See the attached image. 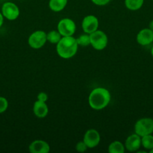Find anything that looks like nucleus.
<instances>
[{
	"label": "nucleus",
	"instance_id": "obj_1",
	"mask_svg": "<svg viewBox=\"0 0 153 153\" xmlns=\"http://www.w3.org/2000/svg\"><path fill=\"white\" fill-rule=\"evenodd\" d=\"M111 94L104 88H96L91 91L88 96V105L94 110H102L109 105Z\"/></svg>",
	"mask_w": 153,
	"mask_h": 153
},
{
	"label": "nucleus",
	"instance_id": "obj_2",
	"mask_svg": "<svg viewBox=\"0 0 153 153\" xmlns=\"http://www.w3.org/2000/svg\"><path fill=\"white\" fill-rule=\"evenodd\" d=\"M78 46L76 39L74 36L62 37L56 44V52L62 58L69 59L76 55Z\"/></svg>",
	"mask_w": 153,
	"mask_h": 153
},
{
	"label": "nucleus",
	"instance_id": "obj_3",
	"mask_svg": "<svg viewBox=\"0 0 153 153\" xmlns=\"http://www.w3.org/2000/svg\"><path fill=\"white\" fill-rule=\"evenodd\" d=\"M90 45L96 50H103L106 47L108 43L107 35L103 31H97L89 34Z\"/></svg>",
	"mask_w": 153,
	"mask_h": 153
},
{
	"label": "nucleus",
	"instance_id": "obj_4",
	"mask_svg": "<svg viewBox=\"0 0 153 153\" xmlns=\"http://www.w3.org/2000/svg\"><path fill=\"white\" fill-rule=\"evenodd\" d=\"M134 133L140 137L153 133V119L143 117L138 120L134 125Z\"/></svg>",
	"mask_w": 153,
	"mask_h": 153
},
{
	"label": "nucleus",
	"instance_id": "obj_5",
	"mask_svg": "<svg viewBox=\"0 0 153 153\" xmlns=\"http://www.w3.org/2000/svg\"><path fill=\"white\" fill-rule=\"evenodd\" d=\"M76 24L73 19L70 18H64L58 22L57 30L62 37L74 36L76 32Z\"/></svg>",
	"mask_w": 153,
	"mask_h": 153
},
{
	"label": "nucleus",
	"instance_id": "obj_6",
	"mask_svg": "<svg viewBox=\"0 0 153 153\" xmlns=\"http://www.w3.org/2000/svg\"><path fill=\"white\" fill-rule=\"evenodd\" d=\"M46 41V33L41 30H38L32 32L28 39L29 46L34 49H38L43 47Z\"/></svg>",
	"mask_w": 153,
	"mask_h": 153
},
{
	"label": "nucleus",
	"instance_id": "obj_7",
	"mask_svg": "<svg viewBox=\"0 0 153 153\" xmlns=\"http://www.w3.org/2000/svg\"><path fill=\"white\" fill-rule=\"evenodd\" d=\"M2 13L5 19L15 20L20 16V9L16 4L11 1L4 3L2 7Z\"/></svg>",
	"mask_w": 153,
	"mask_h": 153
},
{
	"label": "nucleus",
	"instance_id": "obj_8",
	"mask_svg": "<svg viewBox=\"0 0 153 153\" xmlns=\"http://www.w3.org/2000/svg\"><path fill=\"white\" fill-rule=\"evenodd\" d=\"M81 25H82V31H84V33L89 34L98 29V19L94 15L86 16L82 19Z\"/></svg>",
	"mask_w": 153,
	"mask_h": 153
},
{
	"label": "nucleus",
	"instance_id": "obj_9",
	"mask_svg": "<svg viewBox=\"0 0 153 153\" xmlns=\"http://www.w3.org/2000/svg\"><path fill=\"white\" fill-rule=\"evenodd\" d=\"M83 140L88 149H93L100 143V135L98 131L94 128H90L86 131Z\"/></svg>",
	"mask_w": 153,
	"mask_h": 153
},
{
	"label": "nucleus",
	"instance_id": "obj_10",
	"mask_svg": "<svg viewBox=\"0 0 153 153\" xmlns=\"http://www.w3.org/2000/svg\"><path fill=\"white\" fill-rule=\"evenodd\" d=\"M141 146V137L134 133L127 137L124 141V147L128 152H136Z\"/></svg>",
	"mask_w": 153,
	"mask_h": 153
},
{
	"label": "nucleus",
	"instance_id": "obj_11",
	"mask_svg": "<svg viewBox=\"0 0 153 153\" xmlns=\"http://www.w3.org/2000/svg\"><path fill=\"white\" fill-rule=\"evenodd\" d=\"M136 40L138 44L148 46L153 42V31L148 28H142L136 34Z\"/></svg>",
	"mask_w": 153,
	"mask_h": 153
},
{
	"label": "nucleus",
	"instance_id": "obj_12",
	"mask_svg": "<svg viewBox=\"0 0 153 153\" xmlns=\"http://www.w3.org/2000/svg\"><path fill=\"white\" fill-rule=\"evenodd\" d=\"M28 151L31 153H48L50 151V147L44 140H35L28 146Z\"/></svg>",
	"mask_w": 153,
	"mask_h": 153
},
{
	"label": "nucleus",
	"instance_id": "obj_13",
	"mask_svg": "<svg viewBox=\"0 0 153 153\" xmlns=\"http://www.w3.org/2000/svg\"><path fill=\"white\" fill-rule=\"evenodd\" d=\"M49 108L45 102L37 100L33 105V113L38 118H44L47 116Z\"/></svg>",
	"mask_w": 153,
	"mask_h": 153
},
{
	"label": "nucleus",
	"instance_id": "obj_14",
	"mask_svg": "<svg viewBox=\"0 0 153 153\" xmlns=\"http://www.w3.org/2000/svg\"><path fill=\"white\" fill-rule=\"evenodd\" d=\"M68 0H50L49 7L52 11L60 12L65 8Z\"/></svg>",
	"mask_w": 153,
	"mask_h": 153
},
{
	"label": "nucleus",
	"instance_id": "obj_15",
	"mask_svg": "<svg viewBox=\"0 0 153 153\" xmlns=\"http://www.w3.org/2000/svg\"><path fill=\"white\" fill-rule=\"evenodd\" d=\"M144 0H124V5L128 10L135 11L142 7Z\"/></svg>",
	"mask_w": 153,
	"mask_h": 153
},
{
	"label": "nucleus",
	"instance_id": "obj_16",
	"mask_svg": "<svg viewBox=\"0 0 153 153\" xmlns=\"http://www.w3.org/2000/svg\"><path fill=\"white\" fill-rule=\"evenodd\" d=\"M124 145L118 140L112 142L108 146V152L110 153H124Z\"/></svg>",
	"mask_w": 153,
	"mask_h": 153
},
{
	"label": "nucleus",
	"instance_id": "obj_17",
	"mask_svg": "<svg viewBox=\"0 0 153 153\" xmlns=\"http://www.w3.org/2000/svg\"><path fill=\"white\" fill-rule=\"evenodd\" d=\"M62 36L58 32V30H52V31L46 33V40L52 44H57L62 39Z\"/></svg>",
	"mask_w": 153,
	"mask_h": 153
},
{
	"label": "nucleus",
	"instance_id": "obj_18",
	"mask_svg": "<svg viewBox=\"0 0 153 153\" xmlns=\"http://www.w3.org/2000/svg\"><path fill=\"white\" fill-rule=\"evenodd\" d=\"M141 146L146 150L150 151L153 149V135L151 134L141 137Z\"/></svg>",
	"mask_w": 153,
	"mask_h": 153
},
{
	"label": "nucleus",
	"instance_id": "obj_19",
	"mask_svg": "<svg viewBox=\"0 0 153 153\" xmlns=\"http://www.w3.org/2000/svg\"><path fill=\"white\" fill-rule=\"evenodd\" d=\"M76 39L79 46L86 47V46H88V45H90V36L89 34H86V33L81 34Z\"/></svg>",
	"mask_w": 153,
	"mask_h": 153
},
{
	"label": "nucleus",
	"instance_id": "obj_20",
	"mask_svg": "<svg viewBox=\"0 0 153 153\" xmlns=\"http://www.w3.org/2000/svg\"><path fill=\"white\" fill-rule=\"evenodd\" d=\"M8 108V102L7 99L3 97H0V114L4 113Z\"/></svg>",
	"mask_w": 153,
	"mask_h": 153
},
{
	"label": "nucleus",
	"instance_id": "obj_21",
	"mask_svg": "<svg viewBox=\"0 0 153 153\" xmlns=\"http://www.w3.org/2000/svg\"><path fill=\"white\" fill-rule=\"evenodd\" d=\"M75 149L77 152H84L87 150V149H88L87 145L86 144L85 142L83 140H81V141H79L76 144V146H75Z\"/></svg>",
	"mask_w": 153,
	"mask_h": 153
},
{
	"label": "nucleus",
	"instance_id": "obj_22",
	"mask_svg": "<svg viewBox=\"0 0 153 153\" xmlns=\"http://www.w3.org/2000/svg\"><path fill=\"white\" fill-rule=\"evenodd\" d=\"M91 1L98 6H104L106 5L110 1V0H91Z\"/></svg>",
	"mask_w": 153,
	"mask_h": 153
},
{
	"label": "nucleus",
	"instance_id": "obj_23",
	"mask_svg": "<svg viewBox=\"0 0 153 153\" xmlns=\"http://www.w3.org/2000/svg\"><path fill=\"white\" fill-rule=\"evenodd\" d=\"M37 99H38V100H40V101L45 102H46V101H47V100H48V96L46 93L40 92L38 94Z\"/></svg>",
	"mask_w": 153,
	"mask_h": 153
},
{
	"label": "nucleus",
	"instance_id": "obj_24",
	"mask_svg": "<svg viewBox=\"0 0 153 153\" xmlns=\"http://www.w3.org/2000/svg\"><path fill=\"white\" fill-rule=\"evenodd\" d=\"M3 22H4V16H3L2 12H0V28L3 25Z\"/></svg>",
	"mask_w": 153,
	"mask_h": 153
},
{
	"label": "nucleus",
	"instance_id": "obj_25",
	"mask_svg": "<svg viewBox=\"0 0 153 153\" xmlns=\"http://www.w3.org/2000/svg\"><path fill=\"white\" fill-rule=\"evenodd\" d=\"M148 28H150L153 31V20H152L148 24Z\"/></svg>",
	"mask_w": 153,
	"mask_h": 153
},
{
	"label": "nucleus",
	"instance_id": "obj_26",
	"mask_svg": "<svg viewBox=\"0 0 153 153\" xmlns=\"http://www.w3.org/2000/svg\"><path fill=\"white\" fill-rule=\"evenodd\" d=\"M151 55H152V58H153V46L152 47V49H151Z\"/></svg>",
	"mask_w": 153,
	"mask_h": 153
},
{
	"label": "nucleus",
	"instance_id": "obj_27",
	"mask_svg": "<svg viewBox=\"0 0 153 153\" xmlns=\"http://www.w3.org/2000/svg\"><path fill=\"white\" fill-rule=\"evenodd\" d=\"M149 152H150V153H153V149H152L151 150L149 151Z\"/></svg>",
	"mask_w": 153,
	"mask_h": 153
}]
</instances>
